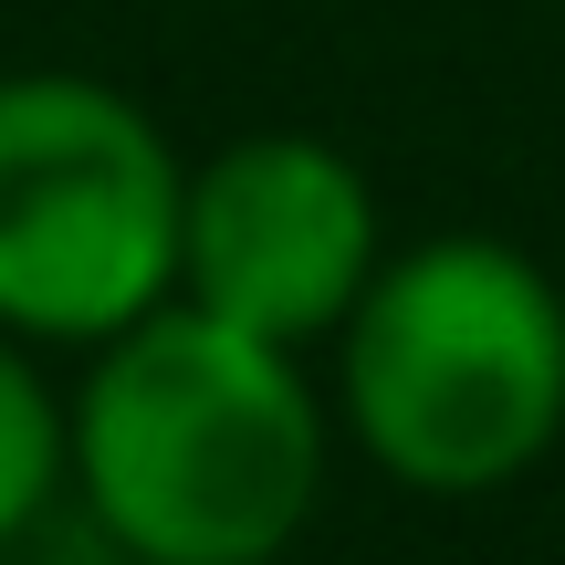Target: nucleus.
Segmentation results:
<instances>
[{
	"instance_id": "f257e3e1",
	"label": "nucleus",
	"mask_w": 565,
	"mask_h": 565,
	"mask_svg": "<svg viewBox=\"0 0 565 565\" xmlns=\"http://www.w3.org/2000/svg\"><path fill=\"white\" fill-rule=\"evenodd\" d=\"M335 471V408L294 345L168 294L84 345L63 387V492L84 534L147 565H282Z\"/></svg>"
},
{
	"instance_id": "f03ea898",
	"label": "nucleus",
	"mask_w": 565,
	"mask_h": 565,
	"mask_svg": "<svg viewBox=\"0 0 565 565\" xmlns=\"http://www.w3.org/2000/svg\"><path fill=\"white\" fill-rule=\"evenodd\" d=\"M335 440L429 503H482L565 440V294L503 231L398 242L335 335Z\"/></svg>"
},
{
	"instance_id": "7ed1b4c3",
	"label": "nucleus",
	"mask_w": 565,
	"mask_h": 565,
	"mask_svg": "<svg viewBox=\"0 0 565 565\" xmlns=\"http://www.w3.org/2000/svg\"><path fill=\"white\" fill-rule=\"evenodd\" d=\"M189 158L126 84L74 63L0 74V324L42 356L126 335L179 294Z\"/></svg>"
},
{
	"instance_id": "20e7f679",
	"label": "nucleus",
	"mask_w": 565,
	"mask_h": 565,
	"mask_svg": "<svg viewBox=\"0 0 565 565\" xmlns=\"http://www.w3.org/2000/svg\"><path fill=\"white\" fill-rule=\"evenodd\" d=\"M387 263V210L366 168L324 137L263 126L210 158H189L179 189V303L242 324L263 345H324L366 273Z\"/></svg>"
},
{
	"instance_id": "39448f33",
	"label": "nucleus",
	"mask_w": 565,
	"mask_h": 565,
	"mask_svg": "<svg viewBox=\"0 0 565 565\" xmlns=\"http://www.w3.org/2000/svg\"><path fill=\"white\" fill-rule=\"evenodd\" d=\"M63 503V387L42 345L0 324V555Z\"/></svg>"
},
{
	"instance_id": "423d86ee",
	"label": "nucleus",
	"mask_w": 565,
	"mask_h": 565,
	"mask_svg": "<svg viewBox=\"0 0 565 565\" xmlns=\"http://www.w3.org/2000/svg\"><path fill=\"white\" fill-rule=\"evenodd\" d=\"M63 565H147V555H116V545H95V534H84V545L63 555Z\"/></svg>"
},
{
	"instance_id": "0eeeda50",
	"label": "nucleus",
	"mask_w": 565,
	"mask_h": 565,
	"mask_svg": "<svg viewBox=\"0 0 565 565\" xmlns=\"http://www.w3.org/2000/svg\"><path fill=\"white\" fill-rule=\"evenodd\" d=\"M0 565H11V555H0Z\"/></svg>"
}]
</instances>
